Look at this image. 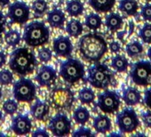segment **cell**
Returning a JSON list of instances; mask_svg holds the SVG:
<instances>
[{
	"instance_id": "cell-21",
	"label": "cell",
	"mask_w": 151,
	"mask_h": 137,
	"mask_svg": "<svg viewBox=\"0 0 151 137\" xmlns=\"http://www.w3.org/2000/svg\"><path fill=\"white\" fill-rule=\"evenodd\" d=\"M124 25L123 17L116 13H110L105 17V26L111 32H116Z\"/></svg>"
},
{
	"instance_id": "cell-30",
	"label": "cell",
	"mask_w": 151,
	"mask_h": 137,
	"mask_svg": "<svg viewBox=\"0 0 151 137\" xmlns=\"http://www.w3.org/2000/svg\"><path fill=\"white\" fill-rule=\"evenodd\" d=\"M5 42L9 46H16L22 41L21 33L17 30H10L5 33Z\"/></svg>"
},
{
	"instance_id": "cell-23",
	"label": "cell",
	"mask_w": 151,
	"mask_h": 137,
	"mask_svg": "<svg viewBox=\"0 0 151 137\" xmlns=\"http://www.w3.org/2000/svg\"><path fill=\"white\" fill-rule=\"evenodd\" d=\"M66 32L68 34L69 37L78 38V37H80L83 33L84 30V27H83V23L77 19H70L67 24H66Z\"/></svg>"
},
{
	"instance_id": "cell-47",
	"label": "cell",
	"mask_w": 151,
	"mask_h": 137,
	"mask_svg": "<svg viewBox=\"0 0 151 137\" xmlns=\"http://www.w3.org/2000/svg\"><path fill=\"white\" fill-rule=\"evenodd\" d=\"M124 32H118V33H117V37H118L119 39H123V37H124Z\"/></svg>"
},
{
	"instance_id": "cell-26",
	"label": "cell",
	"mask_w": 151,
	"mask_h": 137,
	"mask_svg": "<svg viewBox=\"0 0 151 137\" xmlns=\"http://www.w3.org/2000/svg\"><path fill=\"white\" fill-rule=\"evenodd\" d=\"M111 67L116 72L123 73L127 71L129 67V61L124 56L116 54L111 60Z\"/></svg>"
},
{
	"instance_id": "cell-29",
	"label": "cell",
	"mask_w": 151,
	"mask_h": 137,
	"mask_svg": "<svg viewBox=\"0 0 151 137\" xmlns=\"http://www.w3.org/2000/svg\"><path fill=\"white\" fill-rule=\"evenodd\" d=\"M31 9L34 13L35 17H42L48 11L47 2L45 0H34L31 5Z\"/></svg>"
},
{
	"instance_id": "cell-38",
	"label": "cell",
	"mask_w": 151,
	"mask_h": 137,
	"mask_svg": "<svg viewBox=\"0 0 151 137\" xmlns=\"http://www.w3.org/2000/svg\"><path fill=\"white\" fill-rule=\"evenodd\" d=\"M141 119L146 127L151 128V110H147L145 112H142Z\"/></svg>"
},
{
	"instance_id": "cell-5",
	"label": "cell",
	"mask_w": 151,
	"mask_h": 137,
	"mask_svg": "<svg viewBox=\"0 0 151 137\" xmlns=\"http://www.w3.org/2000/svg\"><path fill=\"white\" fill-rule=\"evenodd\" d=\"M59 74L65 82L75 84L85 78V65L78 59L68 57V59L60 61Z\"/></svg>"
},
{
	"instance_id": "cell-36",
	"label": "cell",
	"mask_w": 151,
	"mask_h": 137,
	"mask_svg": "<svg viewBox=\"0 0 151 137\" xmlns=\"http://www.w3.org/2000/svg\"><path fill=\"white\" fill-rule=\"evenodd\" d=\"M94 134L92 133L91 129L88 127H85L82 125L81 127L78 128L72 133V136L74 137H82V136H93Z\"/></svg>"
},
{
	"instance_id": "cell-50",
	"label": "cell",
	"mask_w": 151,
	"mask_h": 137,
	"mask_svg": "<svg viewBox=\"0 0 151 137\" xmlns=\"http://www.w3.org/2000/svg\"><path fill=\"white\" fill-rule=\"evenodd\" d=\"M145 1L147 2V3H150V2H151V0H145Z\"/></svg>"
},
{
	"instance_id": "cell-9",
	"label": "cell",
	"mask_w": 151,
	"mask_h": 137,
	"mask_svg": "<svg viewBox=\"0 0 151 137\" xmlns=\"http://www.w3.org/2000/svg\"><path fill=\"white\" fill-rule=\"evenodd\" d=\"M130 78L135 85L146 87L151 78V62L143 60L135 62L132 66Z\"/></svg>"
},
{
	"instance_id": "cell-22",
	"label": "cell",
	"mask_w": 151,
	"mask_h": 137,
	"mask_svg": "<svg viewBox=\"0 0 151 137\" xmlns=\"http://www.w3.org/2000/svg\"><path fill=\"white\" fill-rule=\"evenodd\" d=\"M118 9L126 16H134L139 10L137 0H120Z\"/></svg>"
},
{
	"instance_id": "cell-14",
	"label": "cell",
	"mask_w": 151,
	"mask_h": 137,
	"mask_svg": "<svg viewBox=\"0 0 151 137\" xmlns=\"http://www.w3.org/2000/svg\"><path fill=\"white\" fill-rule=\"evenodd\" d=\"M32 121L28 115L19 114L12 118L11 130L17 135H26L31 132Z\"/></svg>"
},
{
	"instance_id": "cell-41",
	"label": "cell",
	"mask_w": 151,
	"mask_h": 137,
	"mask_svg": "<svg viewBox=\"0 0 151 137\" xmlns=\"http://www.w3.org/2000/svg\"><path fill=\"white\" fill-rule=\"evenodd\" d=\"M33 137H45V136H49V133L45 130V128H37L32 133Z\"/></svg>"
},
{
	"instance_id": "cell-19",
	"label": "cell",
	"mask_w": 151,
	"mask_h": 137,
	"mask_svg": "<svg viewBox=\"0 0 151 137\" xmlns=\"http://www.w3.org/2000/svg\"><path fill=\"white\" fill-rule=\"evenodd\" d=\"M93 126L99 133H106L112 129L111 119L106 115H98L93 118Z\"/></svg>"
},
{
	"instance_id": "cell-37",
	"label": "cell",
	"mask_w": 151,
	"mask_h": 137,
	"mask_svg": "<svg viewBox=\"0 0 151 137\" xmlns=\"http://www.w3.org/2000/svg\"><path fill=\"white\" fill-rule=\"evenodd\" d=\"M140 15L145 22H151V4H145L140 10Z\"/></svg>"
},
{
	"instance_id": "cell-15",
	"label": "cell",
	"mask_w": 151,
	"mask_h": 137,
	"mask_svg": "<svg viewBox=\"0 0 151 137\" xmlns=\"http://www.w3.org/2000/svg\"><path fill=\"white\" fill-rule=\"evenodd\" d=\"M52 50L56 56L69 57L74 50V46L68 37L58 36L53 39Z\"/></svg>"
},
{
	"instance_id": "cell-42",
	"label": "cell",
	"mask_w": 151,
	"mask_h": 137,
	"mask_svg": "<svg viewBox=\"0 0 151 137\" xmlns=\"http://www.w3.org/2000/svg\"><path fill=\"white\" fill-rule=\"evenodd\" d=\"M6 16H5V14L0 11V34H2L5 32L6 30Z\"/></svg>"
},
{
	"instance_id": "cell-46",
	"label": "cell",
	"mask_w": 151,
	"mask_h": 137,
	"mask_svg": "<svg viewBox=\"0 0 151 137\" xmlns=\"http://www.w3.org/2000/svg\"><path fill=\"white\" fill-rule=\"evenodd\" d=\"M3 121H4V114H3L2 110H0V125L2 124Z\"/></svg>"
},
{
	"instance_id": "cell-24",
	"label": "cell",
	"mask_w": 151,
	"mask_h": 137,
	"mask_svg": "<svg viewBox=\"0 0 151 137\" xmlns=\"http://www.w3.org/2000/svg\"><path fill=\"white\" fill-rule=\"evenodd\" d=\"M85 11L84 4L80 0H68L66 3V12L71 17H78Z\"/></svg>"
},
{
	"instance_id": "cell-17",
	"label": "cell",
	"mask_w": 151,
	"mask_h": 137,
	"mask_svg": "<svg viewBox=\"0 0 151 137\" xmlns=\"http://www.w3.org/2000/svg\"><path fill=\"white\" fill-rule=\"evenodd\" d=\"M66 22L65 14L58 8L52 9L47 14V22L52 28L62 29Z\"/></svg>"
},
{
	"instance_id": "cell-49",
	"label": "cell",
	"mask_w": 151,
	"mask_h": 137,
	"mask_svg": "<svg viewBox=\"0 0 151 137\" xmlns=\"http://www.w3.org/2000/svg\"><path fill=\"white\" fill-rule=\"evenodd\" d=\"M114 135L119 136V135H121V134H118V133H110V134H109V136H114Z\"/></svg>"
},
{
	"instance_id": "cell-2",
	"label": "cell",
	"mask_w": 151,
	"mask_h": 137,
	"mask_svg": "<svg viewBox=\"0 0 151 137\" xmlns=\"http://www.w3.org/2000/svg\"><path fill=\"white\" fill-rule=\"evenodd\" d=\"M8 64L14 73L25 77L34 72L38 62L33 51L26 47H20L10 53Z\"/></svg>"
},
{
	"instance_id": "cell-20",
	"label": "cell",
	"mask_w": 151,
	"mask_h": 137,
	"mask_svg": "<svg viewBox=\"0 0 151 137\" xmlns=\"http://www.w3.org/2000/svg\"><path fill=\"white\" fill-rule=\"evenodd\" d=\"M116 1V0H88V4L95 12L105 14L113 9Z\"/></svg>"
},
{
	"instance_id": "cell-18",
	"label": "cell",
	"mask_w": 151,
	"mask_h": 137,
	"mask_svg": "<svg viewBox=\"0 0 151 137\" xmlns=\"http://www.w3.org/2000/svg\"><path fill=\"white\" fill-rule=\"evenodd\" d=\"M122 99L128 106H135L141 102V94L135 87H126L123 91Z\"/></svg>"
},
{
	"instance_id": "cell-12",
	"label": "cell",
	"mask_w": 151,
	"mask_h": 137,
	"mask_svg": "<svg viewBox=\"0 0 151 137\" xmlns=\"http://www.w3.org/2000/svg\"><path fill=\"white\" fill-rule=\"evenodd\" d=\"M48 128L54 136L63 137L70 133L72 125L70 119L66 114L58 113L50 119Z\"/></svg>"
},
{
	"instance_id": "cell-6",
	"label": "cell",
	"mask_w": 151,
	"mask_h": 137,
	"mask_svg": "<svg viewBox=\"0 0 151 137\" xmlns=\"http://www.w3.org/2000/svg\"><path fill=\"white\" fill-rule=\"evenodd\" d=\"M13 95L17 102H31L36 99L37 87L32 80L22 78L14 83Z\"/></svg>"
},
{
	"instance_id": "cell-27",
	"label": "cell",
	"mask_w": 151,
	"mask_h": 137,
	"mask_svg": "<svg viewBox=\"0 0 151 137\" xmlns=\"http://www.w3.org/2000/svg\"><path fill=\"white\" fill-rule=\"evenodd\" d=\"M85 25L91 30H97L102 25L101 17L95 13H91L85 18Z\"/></svg>"
},
{
	"instance_id": "cell-51",
	"label": "cell",
	"mask_w": 151,
	"mask_h": 137,
	"mask_svg": "<svg viewBox=\"0 0 151 137\" xmlns=\"http://www.w3.org/2000/svg\"><path fill=\"white\" fill-rule=\"evenodd\" d=\"M0 136H5V134H4V133H0Z\"/></svg>"
},
{
	"instance_id": "cell-1",
	"label": "cell",
	"mask_w": 151,
	"mask_h": 137,
	"mask_svg": "<svg viewBox=\"0 0 151 137\" xmlns=\"http://www.w3.org/2000/svg\"><path fill=\"white\" fill-rule=\"evenodd\" d=\"M78 49L86 61L97 62L106 54L109 47L102 36L95 33H87L79 38Z\"/></svg>"
},
{
	"instance_id": "cell-28",
	"label": "cell",
	"mask_w": 151,
	"mask_h": 137,
	"mask_svg": "<svg viewBox=\"0 0 151 137\" xmlns=\"http://www.w3.org/2000/svg\"><path fill=\"white\" fill-rule=\"evenodd\" d=\"M96 95L91 87H83L78 93V99L82 104H91L95 101Z\"/></svg>"
},
{
	"instance_id": "cell-48",
	"label": "cell",
	"mask_w": 151,
	"mask_h": 137,
	"mask_svg": "<svg viewBox=\"0 0 151 137\" xmlns=\"http://www.w3.org/2000/svg\"><path fill=\"white\" fill-rule=\"evenodd\" d=\"M2 94H3V92H2V88L0 87V99L2 98Z\"/></svg>"
},
{
	"instance_id": "cell-33",
	"label": "cell",
	"mask_w": 151,
	"mask_h": 137,
	"mask_svg": "<svg viewBox=\"0 0 151 137\" xmlns=\"http://www.w3.org/2000/svg\"><path fill=\"white\" fill-rule=\"evenodd\" d=\"M3 110L7 114V115H14L15 112L18 110V102L14 99H8L3 103Z\"/></svg>"
},
{
	"instance_id": "cell-4",
	"label": "cell",
	"mask_w": 151,
	"mask_h": 137,
	"mask_svg": "<svg viewBox=\"0 0 151 137\" xmlns=\"http://www.w3.org/2000/svg\"><path fill=\"white\" fill-rule=\"evenodd\" d=\"M86 80L94 88L105 90L112 85L114 73L107 65L97 61L88 68Z\"/></svg>"
},
{
	"instance_id": "cell-44",
	"label": "cell",
	"mask_w": 151,
	"mask_h": 137,
	"mask_svg": "<svg viewBox=\"0 0 151 137\" xmlns=\"http://www.w3.org/2000/svg\"><path fill=\"white\" fill-rule=\"evenodd\" d=\"M10 4V0H0V6H5Z\"/></svg>"
},
{
	"instance_id": "cell-7",
	"label": "cell",
	"mask_w": 151,
	"mask_h": 137,
	"mask_svg": "<svg viewBox=\"0 0 151 137\" xmlns=\"http://www.w3.org/2000/svg\"><path fill=\"white\" fill-rule=\"evenodd\" d=\"M116 123L122 133H130L138 129L139 120L136 111L132 108H124L116 114Z\"/></svg>"
},
{
	"instance_id": "cell-35",
	"label": "cell",
	"mask_w": 151,
	"mask_h": 137,
	"mask_svg": "<svg viewBox=\"0 0 151 137\" xmlns=\"http://www.w3.org/2000/svg\"><path fill=\"white\" fill-rule=\"evenodd\" d=\"M37 58L39 59V61L41 62L47 63L52 58V51H51V49H49L47 47H43V48L38 50Z\"/></svg>"
},
{
	"instance_id": "cell-16",
	"label": "cell",
	"mask_w": 151,
	"mask_h": 137,
	"mask_svg": "<svg viewBox=\"0 0 151 137\" xmlns=\"http://www.w3.org/2000/svg\"><path fill=\"white\" fill-rule=\"evenodd\" d=\"M50 112V106L45 101L37 99L30 108L31 116L38 121H45Z\"/></svg>"
},
{
	"instance_id": "cell-11",
	"label": "cell",
	"mask_w": 151,
	"mask_h": 137,
	"mask_svg": "<svg viewBox=\"0 0 151 137\" xmlns=\"http://www.w3.org/2000/svg\"><path fill=\"white\" fill-rule=\"evenodd\" d=\"M29 6L23 1H15L9 5L7 17L12 24H25L29 20Z\"/></svg>"
},
{
	"instance_id": "cell-32",
	"label": "cell",
	"mask_w": 151,
	"mask_h": 137,
	"mask_svg": "<svg viewBox=\"0 0 151 137\" xmlns=\"http://www.w3.org/2000/svg\"><path fill=\"white\" fill-rule=\"evenodd\" d=\"M139 36L143 43L151 44V23H145L139 30Z\"/></svg>"
},
{
	"instance_id": "cell-25",
	"label": "cell",
	"mask_w": 151,
	"mask_h": 137,
	"mask_svg": "<svg viewBox=\"0 0 151 137\" xmlns=\"http://www.w3.org/2000/svg\"><path fill=\"white\" fill-rule=\"evenodd\" d=\"M73 119L77 124L85 125L90 119V111L84 106H78L73 111Z\"/></svg>"
},
{
	"instance_id": "cell-31",
	"label": "cell",
	"mask_w": 151,
	"mask_h": 137,
	"mask_svg": "<svg viewBox=\"0 0 151 137\" xmlns=\"http://www.w3.org/2000/svg\"><path fill=\"white\" fill-rule=\"evenodd\" d=\"M143 45L138 41H133L126 45L125 46V52L127 55L131 58L136 57L139 54H141L143 53Z\"/></svg>"
},
{
	"instance_id": "cell-43",
	"label": "cell",
	"mask_w": 151,
	"mask_h": 137,
	"mask_svg": "<svg viewBox=\"0 0 151 137\" xmlns=\"http://www.w3.org/2000/svg\"><path fill=\"white\" fill-rule=\"evenodd\" d=\"M6 54L4 51H0V68H2L3 66H5V64L6 63Z\"/></svg>"
},
{
	"instance_id": "cell-10",
	"label": "cell",
	"mask_w": 151,
	"mask_h": 137,
	"mask_svg": "<svg viewBox=\"0 0 151 137\" xmlns=\"http://www.w3.org/2000/svg\"><path fill=\"white\" fill-rule=\"evenodd\" d=\"M50 100L56 109H69L75 101L74 92L69 87H56L50 94Z\"/></svg>"
},
{
	"instance_id": "cell-45",
	"label": "cell",
	"mask_w": 151,
	"mask_h": 137,
	"mask_svg": "<svg viewBox=\"0 0 151 137\" xmlns=\"http://www.w3.org/2000/svg\"><path fill=\"white\" fill-rule=\"evenodd\" d=\"M147 57H148V59L151 61V45H150V47L147 49Z\"/></svg>"
},
{
	"instance_id": "cell-39",
	"label": "cell",
	"mask_w": 151,
	"mask_h": 137,
	"mask_svg": "<svg viewBox=\"0 0 151 137\" xmlns=\"http://www.w3.org/2000/svg\"><path fill=\"white\" fill-rule=\"evenodd\" d=\"M109 49L110 50L111 53H119L120 50H121V45H120V43L117 42V41H112V42H110L109 45Z\"/></svg>"
},
{
	"instance_id": "cell-13",
	"label": "cell",
	"mask_w": 151,
	"mask_h": 137,
	"mask_svg": "<svg viewBox=\"0 0 151 137\" xmlns=\"http://www.w3.org/2000/svg\"><path fill=\"white\" fill-rule=\"evenodd\" d=\"M35 79L40 87H50L53 86L56 82L57 71L52 66L43 65L38 70Z\"/></svg>"
},
{
	"instance_id": "cell-34",
	"label": "cell",
	"mask_w": 151,
	"mask_h": 137,
	"mask_svg": "<svg viewBox=\"0 0 151 137\" xmlns=\"http://www.w3.org/2000/svg\"><path fill=\"white\" fill-rule=\"evenodd\" d=\"M14 83V74L9 70L0 71V85L8 86Z\"/></svg>"
},
{
	"instance_id": "cell-3",
	"label": "cell",
	"mask_w": 151,
	"mask_h": 137,
	"mask_svg": "<svg viewBox=\"0 0 151 137\" xmlns=\"http://www.w3.org/2000/svg\"><path fill=\"white\" fill-rule=\"evenodd\" d=\"M50 30L44 22L34 21L24 27L22 40L31 47H38L49 41Z\"/></svg>"
},
{
	"instance_id": "cell-8",
	"label": "cell",
	"mask_w": 151,
	"mask_h": 137,
	"mask_svg": "<svg viewBox=\"0 0 151 137\" xmlns=\"http://www.w3.org/2000/svg\"><path fill=\"white\" fill-rule=\"evenodd\" d=\"M97 107L106 114H114L118 111L121 105V98L119 94L111 90H106L98 94Z\"/></svg>"
},
{
	"instance_id": "cell-40",
	"label": "cell",
	"mask_w": 151,
	"mask_h": 137,
	"mask_svg": "<svg viewBox=\"0 0 151 137\" xmlns=\"http://www.w3.org/2000/svg\"><path fill=\"white\" fill-rule=\"evenodd\" d=\"M145 105H147L149 109H151V87L147 88L144 93V98H143Z\"/></svg>"
}]
</instances>
